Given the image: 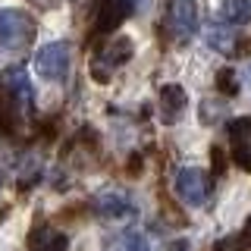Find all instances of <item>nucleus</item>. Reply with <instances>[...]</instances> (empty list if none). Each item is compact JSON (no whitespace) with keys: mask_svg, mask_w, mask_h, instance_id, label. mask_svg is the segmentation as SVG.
<instances>
[{"mask_svg":"<svg viewBox=\"0 0 251 251\" xmlns=\"http://www.w3.org/2000/svg\"><path fill=\"white\" fill-rule=\"evenodd\" d=\"M69 63H73V47L69 41H50L38 50L35 57V69L41 78H50V82H63L69 75Z\"/></svg>","mask_w":251,"mask_h":251,"instance_id":"20e7f679","label":"nucleus"},{"mask_svg":"<svg viewBox=\"0 0 251 251\" xmlns=\"http://www.w3.org/2000/svg\"><path fill=\"white\" fill-rule=\"evenodd\" d=\"M248 248H251V235L239 232V235H226V239H220L214 251H248Z\"/></svg>","mask_w":251,"mask_h":251,"instance_id":"2eb2a0df","label":"nucleus"},{"mask_svg":"<svg viewBox=\"0 0 251 251\" xmlns=\"http://www.w3.org/2000/svg\"><path fill=\"white\" fill-rule=\"evenodd\" d=\"M35 35H38V22L25 10H13V6L0 10V44L3 47L22 50L35 41Z\"/></svg>","mask_w":251,"mask_h":251,"instance_id":"f257e3e1","label":"nucleus"},{"mask_svg":"<svg viewBox=\"0 0 251 251\" xmlns=\"http://www.w3.org/2000/svg\"><path fill=\"white\" fill-rule=\"evenodd\" d=\"M31 251H69V242H66V235L47 229L44 235H35V239H31Z\"/></svg>","mask_w":251,"mask_h":251,"instance_id":"f8f14e48","label":"nucleus"},{"mask_svg":"<svg viewBox=\"0 0 251 251\" xmlns=\"http://www.w3.org/2000/svg\"><path fill=\"white\" fill-rule=\"evenodd\" d=\"M132 6H135V0H104L100 13H98V22H94V35H100V38L110 35L132 13Z\"/></svg>","mask_w":251,"mask_h":251,"instance_id":"1a4fd4ad","label":"nucleus"},{"mask_svg":"<svg viewBox=\"0 0 251 251\" xmlns=\"http://www.w3.org/2000/svg\"><path fill=\"white\" fill-rule=\"evenodd\" d=\"M229 154L245 173H251V116L229 123Z\"/></svg>","mask_w":251,"mask_h":251,"instance_id":"0eeeda50","label":"nucleus"},{"mask_svg":"<svg viewBox=\"0 0 251 251\" xmlns=\"http://www.w3.org/2000/svg\"><path fill=\"white\" fill-rule=\"evenodd\" d=\"M107 251H148V242L141 232H123L107 245Z\"/></svg>","mask_w":251,"mask_h":251,"instance_id":"ddd939ff","label":"nucleus"},{"mask_svg":"<svg viewBox=\"0 0 251 251\" xmlns=\"http://www.w3.org/2000/svg\"><path fill=\"white\" fill-rule=\"evenodd\" d=\"M185 104H188V94L182 85H163L160 88V120L163 123H176L182 116Z\"/></svg>","mask_w":251,"mask_h":251,"instance_id":"9d476101","label":"nucleus"},{"mask_svg":"<svg viewBox=\"0 0 251 251\" xmlns=\"http://www.w3.org/2000/svg\"><path fill=\"white\" fill-rule=\"evenodd\" d=\"M207 44L217 47V50H223V53H232V47H235V31L223 28V25H210V28H207Z\"/></svg>","mask_w":251,"mask_h":251,"instance_id":"4468645a","label":"nucleus"},{"mask_svg":"<svg viewBox=\"0 0 251 251\" xmlns=\"http://www.w3.org/2000/svg\"><path fill=\"white\" fill-rule=\"evenodd\" d=\"M217 78H220V91H226V94H235V91H239V85H235V73H232V69H220Z\"/></svg>","mask_w":251,"mask_h":251,"instance_id":"dca6fc26","label":"nucleus"},{"mask_svg":"<svg viewBox=\"0 0 251 251\" xmlns=\"http://www.w3.org/2000/svg\"><path fill=\"white\" fill-rule=\"evenodd\" d=\"M132 50H135V44L129 41V38H110V41L100 47L98 53H94V60H91V75H94V82H110L113 78V73L120 66H126V63L132 60Z\"/></svg>","mask_w":251,"mask_h":251,"instance_id":"7ed1b4c3","label":"nucleus"},{"mask_svg":"<svg viewBox=\"0 0 251 251\" xmlns=\"http://www.w3.org/2000/svg\"><path fill=\"white\" fill-rule=\"evenodd\" d=\"M94 214L104 220H129V217H135V204L123 192H100L94 198Z\"/></svg>","mask_w":251,"mask_h":251,"instance_id":"6e6552de","label":"nucleus"},{"mask_svg":"<svg viewBox=\"0 0 251 251\" xmlns=\"http://www.w3.org/2000/svg\"><path fill=\"white\" fill-rule=\"evenodd\" d=\"M0 192H3V176H0Z\"/></svg>","mask_w":251,"mask_h":251,"instance_id":"a211bd4d","label":"nucleus"},{"mask_svg":"<svg viewBox=\"0 0 251 251\" xmlns=\"http://www.w3.org/2000/svg\"><path fill=\"white\" fill-rule=\"evenodd\" d=\"M35 91H31L28 73L22 66H10L0 75V107L3 110H16V113H28Z\"/></svg>","mask_w":251,"mask_h":251,"instance_id":"f03ea898","label":"nucleus"},{"mask_svg":"<svg viewBox=\"0 0 251 251\" xmlns=\"http://www.w3.org/2000/svg\"><path fill=\"white\" fill-rule=\"evenodd\" d=\"M167 31L179 44H185L198 31V6H195V0H173L167 6Z\"/></svg>","mask_w":251,"mask_h":251,"instance_id":"39448f33","label":"nucleus"},{"mask_svg":"<svg viewBox=\"0 0 251 251\" xmlns=\"http://www.w3.org/2000/svg\"><path fill=\"white\" fill-rule=\"evenodd\" d=\"M167 251H188L185 242H173V245H167Z\"/></svg>","mask_w":251,"mask_h":251,"instance_id":"f3484780","label":"nucleus"},{"mask_svg":"<svg viewBox=\"0 0 251 251\" xmlns=\"http://www.w3.org/2000/svg\"><path fill=\"white\" fill-rule=\"evenodd\" d=\"M173 185H176L179 201H185L188 207H201V204L207 201V195H210V176L204 170H198V167L179 170Z\"/></svg>","mask_w":251,"mask_h":251,"instance_id":"423d86ee","label":"nucleus"},{"mask_svg":"<svg viewBox=\"0 0 251 251\" xmlns=\"http://www.w3.org/2000/svg\"><path fill=\"white\" fill-rule=\"evenodd\" d=\"M223 19L232 25H248L251 22V0H223Z\"/></svg>","mask_w":251,"mask_h":251,"instance_id":"9b49d317","label":"nucleus"}]
</instances>
